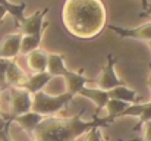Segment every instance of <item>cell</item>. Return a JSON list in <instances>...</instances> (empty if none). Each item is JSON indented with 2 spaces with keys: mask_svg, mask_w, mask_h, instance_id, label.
<instances>
[{
  "mask_svg": "<svg viewBox=\"0 0 151 141\" xmlns=\"http://www.w3.org/2000/svg\"><path fill=\"white\" fill-rule=\"evenodd\" d=\"M79 95L91 100L96 106H97V112L104 109L107 101L110 100L109 97V91H104V90H100V88H91V87H84L81 91H79Z\"/></svg>",
  "mask_w": 151,
  "mask_h": 141,
  "instance_id": "7c38bea8",
  "label": "cell"
},
{
  "mask_svg": "<svg viewBox=\"0 0 151 141\" xmlns=\"http://www.w3.org/2000/svg\"><path fill=\"white\" fill-rule=\"evenodd\" d=\"M75 95L69 91L57 95H51L49 93L40 91V93L32 94V112L40 113L43 116H54L59 113L65 106L73 98Z\"/></svg>",
  "mask_w": 151,
  "mask_h": 141,
  "instance_id": "3957f363",
  "label": "cell"
},
{
  "mask_svg": "<svg viewBox=\"0 0 151 141\" xmlns=\"http://www.w3.org/2000/svg\"><path fill=\"white\" fill-rule=\"evenodd\" d=\"M47 72L51 77H63L68 84V91L73 95L79 94V91L84 87H87V82H90V80L84 75V69H81L79 72H73L68 69L65 66L63 54H59V53H49Z\"/></svg>",
  "mask_w": 151,
  "mask_h": 141,
  "instance_id": "7a4b0ae2",
  "label": "cell"
},
{
  "mask_svg": "<svg viewBox=\"0 0 151 141\" xmlns=\"http://www.w3.org/2000/svg\"><path fill=\"white\" fill-rule=\"evenodd\" d=\"M148 121H151V101L145 103V109L142 110V113H141V116H139V121H138V124L132 128V131H138V128H139L141 125H144L145 122H148Z\"/></svg>",
  "mask_w": 151,
  "mask_h": 141,
  "instance_id": "d6986e66",
  "label": "cell"
},
{
  "mask_svg": "<svg viewBox=\"0 0 151 141\" xmlns=\"http://www.w3.org/2000/svg\"><path fill=\"white\" fill-rule=\"evenodd\" d=\"M9 63H10L9 59L0 57V90L7 88V84H6V71H7Z\"/></svg>",
  "mask_w": 151,
  "mask_h": 141,
  "instance_id": "ffe728a7",
  "label": "cell"
},
{
  "mask_svg": "<svg viewBox=\"0 0 151 141\" xmlns=\"http://www.w3.org/2000/svg\"><path fill=\"white\" fill-rule=\"evenodd\" d=\"M27 62L29 69L37 74V72H47V66H49V53L37 48L34 51H31L29 54H27Z\"/></svg>",
  "mask_w": 151,
  "mask_h": 141,
  "instance_id": "8fae6325",
  "label": "cell"
},
{
  "mask_svg": "<svg viewBox=\"0 0 151 141\" xmlns=\"http://www.w3.org/2000/svg\"><path fill=\"white\" fill-rule=\"evenodd\" d=\"M0 6H3L9 15L13 16L16 22H21L25 18V9L27 3H10L9 0H0Z\"/></svg>",
  "mask_w": 151,
  "mask_h": 141,
  "instance_id": "2e32d148",
  "label": "cell"
},
{
  "mask_svg": "<svg viewBox=\"0 0 151 141\" xmlns=\"http://www.w3.org/2000/svg\"><path fill=\"white\" fill-rule=\"evenodd\" d=\"M84 109L79 115L70 118L46 116L43 122L32 132V141H76L81 135L87 134L93 128H104L114 122L113 118H99L94 115L91 121L82 119Z\"/></svg>",
  "mask_w": 151,
  "mask_h": 141,
  "instance_id": "6da1fadb",
  "label": "cell"
},
{
  "mask_svg": "<svg viewBox=\"0 0 151 141\" xmlns=\"http://www.w3.org/2000/svg\"><path fill=\"white\" fill-rule=\"evenodd\" d=\"M1 91V90H0ZM7 129V127H6V122H4V119H3V115H1V112H0V129Z\"/></svg>",
  "mask_w": 151,
  "mask_h": 141,
  "instance_id": "484cf974",
  "label": "cell"
},
{
  "mask_svg": "<svg viewBox=\"0 0 151 141\" xmlns=\"http://www.w3.org/2000/svg\"><path fill=\"white\" fill-rule=\"evenodd\" d=\"M50 7L47 6L46 9H40L37 12H34L31 16H25L21 21V31L24 35H37L46 31V28L49 27V22L44 21L46 15L49 13Z\"/></svg>",
  "mask_w": 151,
  "mask_h": 141,
  "instance_id": "5b68a950",
  "label": "cell"
},
{
  "mask_svg": "<svg viewBox=\"0 0 151 141\" xmlns=\"http://www.w3.org/2000/svg\"><path fill=\"white\" fill-rule=\"evenodd\" d=\"M141 3H142V10H144V9L147 7V4H148V1H147V0H141Z\"/></svg>",
  "mask_w": 151,
  "mask_h": 141,
  "instance_id": "83f0119b",
  "label": "cell"
},
{
  "mask_svg": "<svg viewBox=\"0 0 151 141\" xmlns=\"http://www.w3.org/2000/svg\"><path fill=\"white\" fill-rule=\"evenodd\" d=\"M43 35H44V33L37 34V35H24L22 41H21V51L19 53L27 56L31 51L37 50L41 44V41H43Z\"/></svg>",
  "mask_w": 151,
  "mask_h": 141,
  "instance_id": "9a60e30c",
  "label": "cell"
},
{
  "mask_svg": "<svg viewBox=\"0 0 151 141\" xmlns=\"http://www.w3.org/2000/svg\"><path fill=\"white\" fill-rule=\"evenodd\" d=\"M107 28L116 33L120 38H134V40H141L147 43L151 40V22L141 25L138 28H122V27H114V25H109Z\"/></svg>",
  "mask_w": 151,
  "mask_h": 141,
  "instance_id": "52a82bcc",
  "label": "cell"
},
{
  "mask_svg": "<svg viewBox=\"0 0 151 141\" xmlns=\"http://www.w3.org/2000/svg\"><path fill=\"white\" fill-rule=\"evenodd\" d=\"M144 109H145V103H132V104H129V106L123 110V113L120 115V118H123V116H135V118H139Z\"/></svg>",
  "mask_w": 151,
  "mask_h": 141,
  "instance_id": "ac0fdd59",
  "label": "cell"
},
{
  "mask_svg": "<svg viewBox=\"0 0 151 141\" xmlns=\"http://www.w3.org/2000/svg\"><path fill=\"white\" fill-rule=\"evenodd\" d=\"M27 81H28V75L22 71V68L15 60H10V63L7 66V71H6V84H7V88L9 87L24 88L25 84H27Z\"/></svg>",
  "mask_w": 151,
  "mask_h": 141,
  "instance_id": "30bf717a",
  "label": "cell"
},
{
  "mask_svg": "<svg viewBox=\"0 0 151 141\" xmlns=\"http://www.w3.org/2000/svg\"><path fill=\"white\" fill-rule=\"evenodd\" d=\"M141 16H151V0L148 1L147 7L144 9V13H141Z\"/></svg>",
  "mask_w": 151,
  "mask_h": 141,
  "instance_id": "cb8c5ba5",
  "label": "cell"
},
{
  "mask_svg": "<svg viewBox=\"0 0 151 141\" xmlns=\"http://www.w3.org/2000/svg\"><path fill=\"white\" fill-rule=\"evenodd\" d=\"M148 71H150V77H148V88L151 91V62L148 63Z\"/></svg>",
  "mask_w": 151,
  "mask_h": 141,
  "instance_id": "4316f807",
  "label": "cell"
},
{
  "mask_svg": "<svg viewBox=\"0 0 151 141\" xmlns=\"http://www.w3.org/2000/svg\"><path fill=\"white\" fill-rule=\"evenodd\" d=\"M22 37H24L22 33H15V34L7 35L0 44V57L9 59V60H15V57L21 51Z\"/></svg>",
  "mask_w": 151,
  "mask_h": 141,
  "instance_id": "9c48e42d",
  "label": "cell"
},
{
  "mask_svg": "<svg viewBox=\"0 0 151 141\" xmlns=\"http://www.w3.org/2000/svg\"><path fill=\"white\" fill-rule=\"evenodd\" d=\"M7 15V10L3 7V6H0V24H1V21L4 19V16Z\"/></svg>",
  "mask_w": 151,
  "mask_h": 141,
  "instance_id": "d4e9b609",
  "label": "cell"
},
{
  "mask_svg": "<svg viewBox=\"0 0 151 141\" xmlns=\"http://www.w3.org/2000/svg\"><path fill=\"white\" fill-rule=\"evenodd\" d=\"M53 78L49 72H37V74H32L31 77H28V81L25 84V90L31 94L40 93L43 91V88L50 82V80Z\"/></svg>",
  "mask_w": 151,
  "mask_h": 141,
  "instance_id": "4fadbf2b",
  "label": "cell"
},
{
  "mask_svg": "<svg viewBox=\"0 0 151 141\" xmlns=\"http://www.w3.org/2000/svg\"><path fill=\"white\" fill-rule=\"evenodd\" d=\"M114 65H116V57L109 53L107 54V63L106 66L103 68L100 77L96 80L97 81V88L104 90V91H110L113 90L114 87H119V85H123L120 78L117 77L116 74V69H114Z\"/></svg>",
  "mask_w": 151,
  "mask_h": 141,
  "instance_id": "8992f818",
  "label": "cell"
},
{
  "mask_svg": "<svg viewBox=\"0 0 151 141\" xmlns=\"http://www.w3.org/2000/svg\"><path fill=\"white\" fill-rule=\"evenodd\" d=\"M44 118H46V116H43V115L35 113V112L31 110V112H27V113H24V115H19V116L10 118V119H7L6 122H7V124L16 122L18 125H21V128H22L29 137H32V132H34L35 128L43 122Z\"/></svg>",
  "mask_w": 151,
  "mask_h": 141,
  "instance_id": "ba28073f",
  "label": "cell"
},
{
  "mask_svg": "<svg viewBox=\"0 0 151 141\" xmlns=\"http://www.w3.org/2000/svg\"><path fill=\"white\" fill-rule=\"evenodd\" d=\"M145 129H144V137H142V141H151V121L145 122Z\"/></svg>",
  "mask_w": 151,
  "mask_h": 141,
  "instance_id": "7402d4cb",
  "label": "cell"
},
{
  "mask_svg": "<svg viewBox=\"0 0 151 141\" xmlns=\"http://www.w3.org/2000/svg\"><path fill=\"white\" fill-rule=\"evenodd\" d=\"M0 141H12L9 138V134H7V129H0Z\"/></svg>",
  "mask_w": 151,
  "mask_h": 141,
  "instance_id": "603a6c76",
  "label": "cell"
},
{
  "mask_svg": "<svg viewBox=\"0 0 151 141\" xmlns=\"http://www.w3.org/2000/svg\"><path fill=\"white\" fill-rule=\"evenodd\" d=\"M103 134H101L100 128H93L87 132V141H101Z\"/></svg>",
  "mask_w": 151,
  "mask_h": 141,
  "instance_id": "44dd1931",
  "label": "cell"
},
{
  "mask_svg": "<svg viewBox=\"0 0 151 141\" xmlns=\"http://www.w3.org/2000/svg\"><path fill=\"white\" fill-rule=\"evenodd\" d=\"M148 47H150V50H151V40L148 41Z\"/></svg>",
  "mask_w": 151,
  "mask_h": 141,
  "instance_id": "f546056e",
  "label": "cell"
},
{
  "mask_svg": "<svg viewBox=\"0 0 151 141\" xmlns=\"http://www.w3.org/2000/svg\"><path fill=\"white\" fill-rule=\"evenodd\" d=\"M109 97L110 98H116V100H120V101H125L128 104H132V103H139L141 97L138 95V93L129 87H125V85H119V87H114L113 90L109 91Z\"/></svg>",
  "mask_w": 151,
  "mask_h": 141,
  "instance_id": "5bb4252c",
  "label": "cell"
},
{
  "mask_svg": "<svg viewBox=\"0 0 151 141\" xmlns=\"http://www.w3.org/2000/svg\"><path fill=\"white\" fill-rule=\"evenodd\" d=\"M101 141H107V138H106V137L103 135V138H101Z\"/></svg>",
  "mask_w": 151,
  "mask_h": 141,
  "instance_id": "f1b7e54d",
  "label": "cell"
},
{
  "mask_svg": "<svg viewBox=\"0 0 151 141\" xmlns=\"http://www.w3.org/2000/svg\"><path fill=\"white\" fill-rule=\"evenodd\" d=\"M129 104L128 103H125V101H120V100H116V98H110L109 101H107V104H106V110H107V116L109 118H113V119H116V118H120V115L123 113V110L128 107Z\"/></svg>",
  "mask_w": 151,
  "mask_h": 141,
  "instance_id": "e0dca14e",
  "label": "cell"
},
{
  "mask_svg": "<svg viewBox=\"0 0 151 141\" xmlns=\"http://www.w3.org/2000/svg\"><path fill=\"white\" fill-rule=\"evenodd\" d=\"M132 141H138V140H132ZM141 141H142V140H141Z\"/></svg>",
  "mask_w": 151,
  "mask_h": 141,
  "instance_id": "4dcf8cb0",
  "label": "cell"
},
{
  "mask_svg": "<svg viewBox=\"0 0 151 141\" xmlns=\"http://www.w3.org/2000/svg\"><path fill=\"white\" fill-rule=\"evenodd\" d=\"M9 93H10V112H12L10 118L31 112L32 94L28 93L25 88H15V87H9Z\"/></svg>",
  "mask_w": 151,
  "mask_h": 141,
  "instance_id": "277c9868",
  "label": "cell"
}]
</instances>
